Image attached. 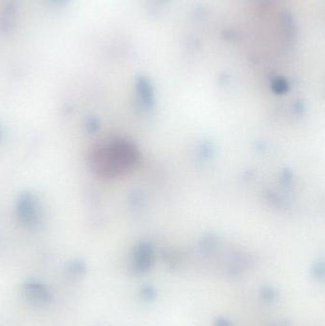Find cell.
<instances>
[{"instance_id":"2","label":"cell","mask_w":325,"mask_h":326,"mask_svg":"<svg viewBox=\"0 0 325 326\" xmlns=\"http://www.w3.org/2000/svg\"><path fill=\"white\" fill-rule=\"evenodd\" d=\"M27 290L31 293L30 295L32 296V298H35L40 301H47V299L49 298L47 291L43 287L38 285V284L28 285Z\"/></svg>"},{"instance_id":"1","label":"cell","mask_w":325,"mask_h":326,"mask_svg":"<svg viewBox=\"0 0 325 326\" xmlns=\"http://www.w3.org/2000/svg\"><path fill=\"white\" fill-rule=\"evenodd\" d=\"M139 154L126 140H111L100 144L90 156V166L95 175L114 178L126 175L137 164Z\"/></svg>"}]
</instances>
